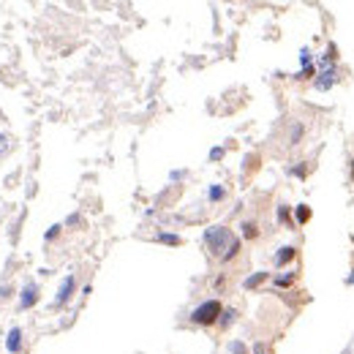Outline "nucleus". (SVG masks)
<instances>
[{
	"mask_svg": "<svg viewBox=\"0 0 354 354\" xmlns=\"http://www.w3.org/2000/svg\"><path fill=\"white\" fill-rule=\"evenodd\" d=\"M6 147H9V136H3V134H0V153H3Z\"/></svg>",
	"mask_w": 354,
	"mask_h": 354,
	"instance_id": "6ab92c4d",
	"label": "nucleus"
},
{
	"mask_svg": "<svg viewBox=\"0 0 354 354\" xmlns=\"http://www.w3.org/2000/svg\"><path fill=\"white\" fill-rule=\"evenodd\" d=\"M158 240H161V243H166V245H180V243H183L177 234H169V232H161V234H158Z\"/></svg>",
	"mask_w": 354,
	"mask_h": 354,
	"instance_id": "ddd939ff",
	"label": "nucleus"
},
{
	"mask_svg": "<svg viewBox=\"0 0 354 354\" xmlns=\"http://www.w3.org/2000/svg\"><path fill=\"white\" fill-rule=\"evenodd\" d=\"M204 245H207V251L213 253L215 259H221V262L234 259V256H237V251H240V240L234 237V232H232V229H226V226L204 229Z\"/></svg>",
	"mask_w": 354,
	"mask_h": 354,
	"instance_id": "f257e3e1",
	"label": "nucleus"
},
{
	"mask_svg": "<svg viewBox=\"0 0 354 354\" xmlns=\"http://www.w3.org/2000/svg\"><path fill=\"white\" fill-rule=\"evenodd\" d=\"M294 256H297V248H294V245H283L281 251L275 253V264H278V267H283V264H289Z\"/></svg>",
	"mask_w": 354,
	"mask_h": 354,
	"instance_id": "0eeeda50",
	"label": "nucleus"
},
{
	"mask_svg": "<svg viewBox=\"0 0 354 354\" xmlns=\"http://www.w3.org/2000/svg\"><path fill=\"white\" fill-rule=\"evenodd\" d=\"M335 82H338V68H321V71L319 74H316V90H330L332 88V85Z\"/></svg>",
	"mask_w": 354,
	"mask_h": 354,
	"instance_id": "7ed1b4c3",
	"label": "nucleus"
},
{
	"mask_svg": "<svg viewBox=\"0 0 354 354\" xmlns=\"http://www.w3.org/2000/svg\"><path fill=\"white\" fill-rule=\"evenodd\" d=\"M221 302L218 300H207V302H202L199 308H194V313H191V321L194 324H215V321L221 319Z\"/></svg>",
	"mask_w": 354,
	"mask_h": 354,
	"instance_id": "f03ea898",
	"label": "nucleus"
},
{
	"mask_svg": "<svg viewBox=\"0 0 354 354\" xmlns=\"http://www.w3.org/2000/svg\"><path fill=\"white\" fill-rule=\"evenodd\" d=\"M36 300H39V286L36 283H28V286L22 289V297H20V308H30V305H36Z\"/></svg>",
	"mask_w": 354,
	"mask_h": 354,
	"instance_id": "39448f33",
	"label": "nucleus"
},
{
	"mask_svg": "<svg viewBox=\"0 0 354 354\" xmlns=\"http://www.w3.org/2000/svg\"><path fill=\"white\" fill-rule=\"evenodd\" d=\"M221 155H223V150H221V147H215V150H213V153H210V158H213V161H218V158H221Z\"/></svg>",
	"mask_w": 354,
	"mask_h": 354,
	"instance_id": "aec40b11",
	"label": "nucleus"
},
{
	"mask_svg": "<svg viewBox=\"0 0 354 354\" xmlns=\"http://www.w3.org/2000/svg\"><path fill=\"white\" fill-rule=\"evenodd\" d=\"M346 286H354V270H351V275L346 278Z\"/></svg>",
	"mask_w": 354,
	"mask_h": 354,
	"instance_id": "5701e85b",
	"label": "nucleus"
},
{
	"mask_svg": "<svg viewBox=\"0 0 354 354\" xmlns=\"http://www.w3.org/2000/svg\"><path fill=\"white\" fill-rule=\"evenodd\" d=\"M267 275H270V272H256V275L245 278V289H253V286H259V283H264Z\"/></svg>",
	"mask_w": 354,
	"mask_h": 354,
	"instance_id": "9d476101",
	"label": "nucleus"
},
{
	"mask_svg": "<svg viewBox=\"0 0 354 354\" xmlns=\"http://www.w3.org/2000/svg\"><path fill=\"white\" fill-rule=\"evenodd\" d=\"M278 221H281V223H291L289 221V207H283V204L278 207Z\"/></svg>",
	"mask_w": 354,
	"mask_h": 354,
	"instance_id": "f3484780",
	"label": "nucleus"
},
{
	"mask_svg": "<svg viewBox=\"0 0 354 354\" xmlns=\"http://www.w3.org/2000/svg\"><path fill=\"white\" fill-rule=\"evenodd\" d=\"M297 278V272H286V275H281V278H275V286H289L291 281Z\"/></svg>",
	"mask_w": 354,
	"mask_h": 354,
	"instance_id": "4468645a",
	"label": "nucleus"
},
{
	"mask_svg": "<svg viewBox=\"0 0 354 354\" xmlns=\"http://www.w3.org/2000/svg\"><path fill=\"white\" fill-rule=\"evenodd\" d=\"M310 77H316V68H313V66H305V68H302V71L297 74L294 79H310Z\"/></svg>",
	"mask_w": 354,
	"mask_h": 354,
	"instance_id": "2eb2a0df",
	"label": "nucleus"
},
{
	"mask_svg": "<svg viewBox=\"0 0 354 354\" xmlns=\"http://www.w3.org/2000/svg\"><path fill=\"white\" fill-rule=\"evenodd\" d=\"M6 349H9L11 354H17L22 349V330H20V327H11L9 338H6Z\"/></svg>",
	"mask_w": 354,
	"mask_h": 354,
	"instance_id": "423d86ee",
	"label": "nucleus"
},
{
	"mask_svg": "<svg viewBox=\"0 0 354 354\" xmlns=\"http://www.w3.org/2000/svg\"><path fill=\"white\" fill-rule=\"evenodd\" d=\"M256 234H259V229H256V223H251V221H245V223H243V237H245V240H253V237H256Z\"/></svg>",
	"mask_w": 354,
	"mask_h": 354,
	"instance_id": "f8f14e48",
	"label": "nucleus"
},
{
	"mask_svg": "<svg viewBox=\"0 0 354 354\" xmlns=\"http://www.w3.org/2000/svg\"><path fill=\"white\" fill-rule=\"evenodd\" d=\"M300 63H302V68L310 66V49H302V52H300Z\"/></svg>",
	"mask_w": 354,
	"mask_h": 354,
	"instance_id": "a211bd4d",
	"label": "nucleus"
},
{
	"mask_svg": "<svg viewBox=\"0 0 354 354\" xmlns=\"http://www.w3.org/2000/svg\"><path fill=\"white\" fill-rule=\"evenodd\" d=\"M232 351H234V354H245V349H243V343H232Z\"/></svg>",
	"mask_w": 354,
	"mask_h": 354,
	"instance_id": "412c9836",
	"label": "nucleus"
},
{
	"mask_svg": "<svg viewBox=\"0 0 354 354\" xmlns=\"http://www.w3.org/2000/svg\"><path fill=\"white\" fill-rule=\"evenodd\" d=\"M74 289H77V281H74V275H66V278H63V283H60L58 297H55V305H66V302L71 300Z\"/></svg>",
	"mask_w": 354,
	"mask_h": 354,
	"instance_id": "20e7f679",
	"label": "nucleus"
},
{
	"mask_svg": "<svg viewBox=\"0 0 354 354\" xmlns=\"http://www.w3.org/2000/svg\"><path fill=\"white\" fill-rule=\"evenodd\" d=\"M294 218H297V223H308L310 221V207L308 204H300V207L294 210Z\"/></svg>",
	"mask_w": 354,
	"mask_h": 354,
	"instance_id": "6e6552de",
	"label": "nucleus"
},
{
	"mask_svg": "<svg viewBox=\"0 0 354 354\" xmlns=\"http://www.w3.org/2000/svg\"><path fill=\"white\" fill-rule=\"evenodd\" d=\"M58 232H60V226H52V229H49V232H47V237L52 240V237H55V234H58Z\"/></svg>",
	"mask_w": 354,
	"mask_h": 354,
	"instance_id": "4be33fe9",
	"label": "nucleus"
},
{
	"mask_svg": "<svg viewBox=\"0 0 354 354\" xmlns=\"http://www.w3.org/2000/svg\"><path fill=\"white\" fill-rule=\"evenodd\" d=\"M302 131H305V128H302V123H294V126H291V131H289V145H297V142L302 139Z\"/></svg>",
	"mask_w": 354,
	"mask_h": 354,
	"instance_id": "1a4fd4ad",
	"label": "nucleus"
},
{
	"mask_svg": "<svg viewBox=\"0 0 354 354\" xmlns=\"http://www.w3.org/2000/svg\"><path fill=\"white\" fill-rule=\"evenodd\" d=\"M210 199H213V202L223 199V188H221V185H213V188H210Z\"/></svg>",
	"mask_w": 354,
	"mask_h": 354,
	"instance_id": "dca6fc26",
	"label": "nucleus"
},
{
	"mask_svg": "<svg viewBox=\"0 0 354 354\" xmlns=\"http://www.w3.org/2000/svg\"><path fill=\"white\" fill-rule=\"evenodd\" d=\"M343 354H351V346H346V349H343Z\"/></svg>",
	"mask_w": 354,
	"mask_h": 354,
	"instance_id": "b1692460",
	"label": "nucleus"
},
{
	"mask_svg": "<svg viewBox=\"0 0 354 354\" xmlns=\"http://www.w3.org/2000/svg\"><path fill=\"white\" fill-rule=\"evenodd\" d=\"M234 316H237V310H234V308L221 310V319H218V324H221V327H229V324L234 321Z\"/></svg>",
	"mask_w": 354,
	"mask_h": 354,
	"instance_id": "9b49d317",
	"label": "nucleus"
}]
</instances>
